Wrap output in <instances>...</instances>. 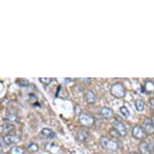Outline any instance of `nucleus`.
<instances>
[{"label":"nucleus","instance_id":"1","mask_svg":"<svg viewBox=\"0 0 154 154\" xmlns=\"http://www.w3.org/2000/svg\"><path fill=\"white\" fill-rule=\"evenodd\" d=\"M111 94L112 96L117 98H124L126 94V91H125L124 85L122 83H120V82L113 84L111 87Z\"/></svg>","mask_w":154,"mask_h":154},{"label":"nucleus","instance_id":"2","mask_svg":"<svg viewBox=\"0 0 154 154\" xmlns=\"http://www.w3.org/2000/svg\"><path fill=\"white\" fill-rule=\"evenodd\" d=\"M101 145L108 151L117 150L118 144L115 141H112L107 137H102L100 140Z\"/></svg>","mask_w":154,"mask_h":154},{"label":"nucleus","instance_id":"3","mask_svg":"<svg viewBox=\"0 0 154 154\" xmlns=\"http://www.w3.org/2000/svg\"><path fill=\"white\" fill-rule=\"evenodd\" d=\"M78 120L80 121V123L83 124L86 127H91L94 124V120L92 115L86 113H81L78 115Z\"/></svg>","mask_w":154,"mask_h":154},{"label":"nucleus","instance_id":"4","mask_svg":"<svg viewBox=\"0 0 154 154\" xmlns=\"http://www.w3.org/2000/svg\"><path fill=\"white\" fill-rule=\"evenodd\" d=\"M147 133L144 131V127L141 125H136L132 128V136L137 140H144L146 137Z\"/></svg>","mask_w":154,"mask_h":154},{"label":"nucleus","instance_id":"5","mask_svg":"<svg viewBox=\"0 0 154 154\" xmlns=\"http://www.w3.org/2000/svg\"><path fill=\"white\" fill-rule=\"evenodd\" d=\"M20 140H21V138H20V136H18V135L7 134L4 137V143L7 144V145H8V146L19 143L20 141Z\"/></svg>","mask_w":154,"mask_h":154},{"label":"nucleus","instance_id":"6","mask_svg":"<svg viewBox=\"0 0 154 154\" xmlns=\"http://www.w3.org/2000/svg\"><path fill=\"white\" fill-rule=\"evenodd\" d=\"M143 127L147 134H154V125L153 124L152 120H150L149 118L145 119L144 124H143Z\"/></svg>","mask_w":154,"mask_h":154},{"label":"nucleus","instance_id":"7","mask_svg":"<svg viewBox=\"0 0 154 154\" xmlns=\"http://www.w3.org/2000/svg\"><path fill=\"white\" fill-rule=\"evenodd\" d=\"M139 151L141 154H152L150 144L147 141H142L139 144Z\"/></svg>","mask_w":154,"mask_h":154},{"label":"nucleus","instance_id":"8","mask_svg":"<svg viewBox=\"0 0 154 154\" xmlns=\"http://www.w3.org/2000/svg\"><path fill=\"white\" fill-rule=\"evenodd\" d=\"M40 136L42 138H44V139H53L56 136V134L53 131L52 129H49V128H43L41 131H40Z\"/></svg>","mask_w":154,"mask_h":154},{"label":"nucleus","instance_id":"9","mask_svg":"<svg viewBox=\"0 0 154 154\" xmlns=\"http://www.w3.org/2000/svg\"><path fill=\"white\" fill-rule=\"evenodd\" d=\"M114 128L117 131L118 133L120 136H124L125 135L127 134V128L125 127V125L124 124H122L121 122H117L116 124H115Z\"/></svg>","mask_w":154,"mask_h":154},{"label":"nucleus","instance_id":"10","mask_svg":"<svg viewBox=\"0 0 154 154\" xmlns=\"http://www.w3.org/2000/svg\"><path fill=\"white\" fill-rule=\"evenodd\" d=\"M85 98H86V101L89 104L94 103L96 100H97V97L92 91H88L85 94Z\"/></svg>","mask_w":154,"mask_h":154},{"label":"nucleus","instance_id":"11","mask_svg":"<svg viewBox=\"0 0 154 154\" xmlns=\"http://www.w3.org/2000/svg\"><path fill=\"white\" fill-rule=\"evenodd\" d=\"M100 114L105 118H111L113 116V111H112V109H111L110 107H103L101 108L100 110Z\"/></svg>","mask_w":154,"mask_h":154},{"label":"nucleus","instance_id":"12","mask_svg":"<svg viewBox=\"0 0 154 154\" xmlns=\"http://www.w3.org/2000/svg\"><path fill=\"white\" fill-rule=\"evenodd\" d=\"M27 150L29 151L30 153H37L39 150V146H38V144H37L36 143H33V142H31L29 144H27Z\"/></svg>","mask_w":154,"mask_h":154},{"label":"nucleus","instance_id":"13","mask_svg":"<svg viewBox=\"0 0 154 154\" xmlns=\"http://www.w3.org/2000/svg\"><path fill=\"white\" fill-rule=\"evenodd\" d=\"M135 106L138 111H143L144 109V102L142 99H136L135 102Z\"/></svg>","mask_w":154,"mask_h":154},{"label":"nucleus","instance_id":"14","mask_svg":"<svg viewBox=\"0 0 154 154\" xmlns=\"http://www.w3.org/2000/svg\"><path fill=\"white\" fill-rule=\"evenodd\" d=\"M5 119H6L7 120L10 121V122H14V123H18L19 120H20V119L17 117L15 115L12 114V113H7V114L6 115Z\"/></svg>","mask_w":154,"mask_h":154},{"label":"nucleus","instance_id":"15","mask_svg":"<svg viewBox=\"0 0 154 154\" xmlns=\"http://www.w3.org/2000/svg\"><path fill=\"white\" fill-rule=\"evenodd\" d=\"M145 91L148 93H154V83L151 81H147L145 83Z\"/></svg>","mask_w":154,"mask_h":154},{"label":"nucleus","instance_id":"16","mask_svg":"<svg viewBox=\"0 0 154 154\" xmlns=\"http://www.w3.org/2000/svg\"><path fill=\"white\" fill-rule=\"evenodd\" d=\"M12 128H13L12 124H9V123H4V124L2 125V129H3L4 133H5V134H7L8 132H10Z\"/></svg>","mask_w":154,"mask_h":154},{"label":"nucleus","instance_id":"17","mask_svg":"<svg viewBox=\"0 0 154 154\" xmlns=\"http://www.w3.org/2000/svg\"><path fill=\"white\" fill-rule=\"evenodd\" d=\"M120 113L123 115V116L125 118H128L130 116V112L128 111V109H127L126 107H121L120 108Z\"/></svg>","mask_w":154,"mask_h":154},{"label":"nucleus","instance_id":"18","mask_svg":"<svg viewBox=\"0 0 154 154\" xmlns=\"http://www.w3.org/2000/svg\"><path fill=\"white\" fill-rule=\"evenodd\" d=\"M39 80L42 84H44V86H49V84H51L53 79L50 77H40Z\"/></svg>","mask_w":154,"mask_h":154},{"label":"nucleus","instance_id":"19","mask_svg":"<svg viewBox=\"0 0 154 154\" xmlns=\"http://www.w3.org/2000/svg\"><path fill=\"white\" fill-rule=\"evenodd\" d=\"M11 154H24V151L20 147H14L11 151Z\"/></svg>","mask_w":154,"mask_h":154},{"label":"nucleus","instance_id":"20","mask_svg":"<svg viewBox=\"0 0 154 154\" xmlns=\"http://www.w3.org/2000/svg\"><path fill=\"white\" fill-rule=\"evenodd\" d=\"M17 84L20 86H28V81L26 80V79H24V78H20V79H18L17 80Z\"/></svg>","mask_w":154,"mask_h":154},{"label":"nucleus","instance_id":"21","mask_svg":"<svg viewBox=\"0 0 154 154\" xmlns=\"http://www.w3.org/2000/svg\"><path fill=\"white\" fill-rule=\"evenodd\" d=\"M110 134L112 136H115V137H117V136H119L120 135H119V133H118V131L115 128H112V129H111L110 130Z\"/></svg>","mask_w":154,"mask_h":154},{"label":"nucleus","instance_id":"22","mask_svg":"<svg viewBox=\"0 0 154 154\" xmlns=\"http://www.w3.org/2000/svg\"><path fill=\"white\" fill-rule=\"evenodd\" d=\"M149 103H150L151 107H152L153 109H154V98H151L150 100H149Z\"/></svg>","mask_w":154,"mask_h":154},{"label":"nucleus","instance_id":"23","mask_svg":"<svg viewBox=\"0 0 154 154\" xmlns=\"http://www.w3.org/2000/svg\"><path fill=\"white\" fill-rule=\"evenodd\" d=\"M151 120H152V122H153V125H154V115H153V118H152Z\"/></svg>","mask_w":154,"mask_h":154},{"label":"nucleus","instance_id":"24","mask_svg":"<svg viewBox=\"0 0 154 154\" xmlns=\"http://www.w3.org/2000/svg\"><path fill=\"white\" fill-rule=\"evenodd\" d=\"M129 154H138L137 153H136V152H131V153H130Z\"/></svg>","mask_w":154,"mask_h":154},{"label":"nucleus","instance_id":"25","mask_svg":"<svg viewBox=\"0 0 154 154\" xmlns=\"http://www.w3.org/2000/svg\"><path fill=\"white\" fill-rule=\"evenodd\" d=\"M95 154H99V153H95Z\"/></svg>","mask_w":154,"mask_h":154}]
</instances>
